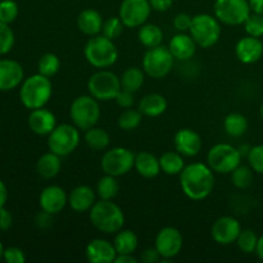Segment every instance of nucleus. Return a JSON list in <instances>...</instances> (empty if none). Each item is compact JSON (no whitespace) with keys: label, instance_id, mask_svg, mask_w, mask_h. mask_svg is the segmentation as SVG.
Returning <instances> with one entry per match:
<instances>
[{"label":"nucleus","instance_id":"obj_1","mask_svg":"<svg viewBox=\"0 0 263 263\" xmlns=\"http://www.w3.org/2000/svg\"><path fill=\"white\" fill-rule=\"evenodd\" d=\"M180 186L189 199H205L215 189V172L200 162L187 164L180 174Z\"/></svg>","mask_w":263,"mask_h":263},{"label":"nucleus","instance_id":"obj_2","mask_svg":"<svg viewBox=\"0 0 263 263\" xmlns=\"http://www.w3.org/2000/svg\"><path fill=\"white\" fill-rule=\"evenodd\" d=\"M53 94L50 79L41 73L32 74L23 80L20 90V99L27 109H37L45 107Z\"/></svg>","mask_w":263,"mask_h":263},{"label":"nucleus","instance_id":"obj_3","mask_svg":"<svg viewBox=\"0 0 263 263\" xmlns=\"http://www.w3.org/2000/svg\"><path fill=\"white\" fill-rule=\"evenodd\" d=\"M90 221L102 233L116 234L125 225V215L115 202L100 199L90 210Z\"/></svg>","mask_w":263,"mask_h":263},{"label":"nucleus","instance_id":"obj_4","mask_svg":"<svg viewBox=\"0 0 263 263\" xmlns=\"http://www.w3.org/2000/svg\"><path fill=\"white\" fill-rule=\"evenodd\" d=\"M84 54L86 61L95 68H108L117 62L118 50L113 40L104 35H95L87 40Z\"/></svg>","mask_w":263,"mask_h":263},{"label":"nucleus","instance_id":"obj_5","mask_svg":"<svg viewBox=\"0 0 263 263\" xmlns=\"http://www.w3.org/2000/svg\"><path fill=\"white\" fill-rule=\"evenodd\" d=\"M99 100L91 95H81L72 102L69 115L79 130L86 131L94 127L100 118Z\"/></svg>","mask_w":263,"mask_h":263},{"label":"nucleus","instance_id":"obj_6","mask_svg":"<svg viewBox=\"0 0 263 263\" xmlns=\"http://www.w3.org/2000/svg\"><path fill=\"white\" fill-rule=\"evenodd\" d=\"M189 31L198 46L204 49L212 48L220 40V21L215 15L205 14V13L197 14L193 17Z\"/></svg>","mask_w":263,"mask_h":263},{"label":"nucleus","instance_id":"obj_7","mask_svg":"<svg viewBox=\"0 0 263 263\" xmlns=\"http://www.w3.org/2000/svg\"><path fill=\"white\" fill-rule=\"evenodd\" d=\"M87 90L95 99L108 102L116 99L118 92L122 90V85L117 74L107 69H100L90 76L87 81Z\"/></svg>","mask_w":263,"mask_h":263},{"label":"nucleus","instance_id":"obj_8","mask_svg":"<svg viewBox=\"0 0 263 263\" xmlns=\"http://www.w3.org/2000/svg\"><path fill=\"white\" fill-rule=\"evenodd\" d=\"M208 166L217 174H231L241 162V152L230 144H216L207 154Z\"/></svg>","mask_w":263,"mask_h":263},{"label":"nucleus","instance_id":"obj_9","mask_svg":"<svg viewBox=\"0 0 263 263\" xmlns=\"http://www.w3.org/2000/svg\"><path fill=\"white\" fill-rule=\"evenodd\" d=\"M80 144V131L76 126L62 123L55 126L48 135V146L50 152L59 157L69 156Z\"/></svg>","mask_w":263,"mask_h":263},{"label":"nucleus","instance_id":"obj_10","mask_svg":"<svg viewBox=\"0 0 263 263\" xmlns=\"http://www.w3.org/2000/svg\"><path fill=\"white\" fill-rule=\"evenodd\" d=\"M213 13L220 22L229 26L244 25L252 9L248 0H216Z\"/></svg>","mask_w":263,"mask_h":263},{"label":"nucleus","instance_id":"obj_11","mask_svg":"<svg viewBox=\"0 0 263 263\" xmlns=\"http://www.w3.org/2000/svg\"><path fill=\"white\" fill-rule=\"evenodd\" d=\"M174 55L166 46H156L146 50L143 58V71L152 79H163L174 67Z\"/></svg>","mask_w":263,"mask_h":263},{"label":"nucleus","instance_id":"obj_12","mask_svg":"<svg viewBox=\"0 0 263 263\" xmlns=\"http://www.w3.org/2000/svg\"><path fill=\"white\" fill-rule=\"evenodd\" d=\"M135 164V154L133 151L122 146L112 148L107 151L103 156L100 166L103 172L110 176H123L133 170Z\"/></svg>","mask_w":263,"mask_h":263},{"label":"nucleus","instance_id":"obj_13","mask_svg":"<svg viewBox=\"0 0 263 263\" xmlns=\"http://www.w3.org/2000/svg\"><path fill=\"white\" fill-rule=\"evenodd\" d=\"M152 7L149 0H123L120 7L121 21L125 27H140L148 21Z\"/></svg>","mask_w":263,"mask_h":263},{"label":"nucleus","instance_id":"obj_14","mask_svg":"<svg viewBox=\"0 0 263 263\" xmlns=\"http://www.w3.org/2000/svg\"><path fill=\"white\" fill-rule=\"evenodd\" d=\"M184 239L176 228L167 226L159 230L156 236V249L163 259H172L181 252Z\"/></svg>","mask_w":263,"mask_h":263},{"label":"nucleus","instance_id":"obj_15","mask_svg":"<svg viewBox=\"0 0 263 263\" xmlns=\"http://www.w3.org/2000/svg\"><path fill=\"white\" fill-rule=\"evenodd\" d=\"M241 231L240 222L231 216H223L220 217L212 225L211 235L216 243L221 246H230L236 243L239 234Z\"/></svg>","mask_w":263,"mask_h":263},{"label":"nucleus","instance_id":"obj_16","mask_svg":"<svg viewBox=\"0 0 263 263\" xmlns=\"http://www.w3.org/2000/svg\"><path fill=\"white\" fill-rule=\"evenodd\" d=\"M39 203H40L41 211H45L53 216L58 215L68 203V195L61 186L50 185L41 192Z\"/></svg>","mask_w":263,"mask_h":263},{"label":"nucleus","instance_id":"obj_17","mask_svg":"<svg viewBox=\"0 0 263 263\" xmlns=\"http://www.w3.org/2000/svg\"><path fill=\"white\" fill-rule=\"evenodd\" d=\"M25 79L22 66L13 59L0 61V91H9L20 86Z\"/></svg>","mask_w":263,"mask_h":263},{"label":"nucleus","instance_id":"obj_18","mask_svg":"<svg viewBox=\"0 0 263 263\" xmlns=\"http://www.w3.org/2000/svg\"><path fill=\"white\" fill-rule=\"evenodd\" d=\"M175 148L184 157H195L202 149V138L192 128H181L175 134Z\"/></svg>","mask_w":263,"mask_h":263},{"label":"nucleus","instance_id":"obj_19","mask_svg":"<svg viewBox=\"0 0 263 263\" xmlns=\"http://www.w3.org/2000/svg\"><path fill=\"white\" fill-rule=\"evenodd\" d=\"M235 54L239 61L244 64H253L263 55V43L259 37L247 36L236 43Z\"/></svg>","mask_w":263,"mask_h":263},{"label":"nucleus","instance_id":"obj_20","mask_svg":"<svg viewBox=\"0 0 263 263\" xmlns=\"http://www.w3.org/2000/svg\"><path fill=\"white\" fill-rule=\"evenodd\" d=\"M87 261L91 263H112L117 257L115 246L105 239H94L86 247Z\"/></svg>","mask_w":263,"mask_h":263},{"label":"nucleus","instance_id":"obj_21","mask_svg":"<svg viewBox=\"0 0 263 263\" xmlns=\"http://www.w3.org/2000/svg\"><path fill=\"white\" fill-rule=\"evenodd\" d=\"M28 126L36 135H49L57 126L55 116L44 107L32 109L28 116Z\"/></svg>","mask_w":263,"mask_h":263},{"label":"nucleus","instance_id":"obj_22","mask_svg":"<svg viewBox=\"0 0 263 263\" xmlns=\"http://www.w3.org/2000/svg\"><path fill=\"white\" fill-rule=\"evenodd\" d=\"M197 43L192 35H186L185 32L175 35L168 44L170 51L177 61H189L190 58H193L197 51Z\"/></svg>","mask_w":263,"mask_h":263},{"label":"nucleus","instance_id":"obj_23","mask_svg":"<svg viewBox=\"0 0 263 263\" xmlns=\"http://www.w3.org/2000/svg\"><path fill=\"white\" fill-rule=\"evenodd\" d=\"M95 203V192L87 185L76 186L68 194V204L74 212H86Z\"/></svg>","mask_w":263,"mask_h":263},{"label":"nucleus","instance_id":"obj_24","mask_svg":"<svg viewBox=\"0 0 263 263\" xmlns=\"http://www.w3.org/2000/svg\"><path fill=\"white\" fill-rule=\"evenodd\" d=\"M103 18L98 10L85 9L77 17V27L82 33L87 36L99 35L103 28Z\"/></svg>","mask_w":263,"mask_h":263},{"label":"nucleus","instance_id":"obj_25","mask_svg":"<svg viewBox=\"0 0 263 263\" xmlns=\"http://www.w3.org/2000/svg\"><path fill=\"white\" fill-rule=\"evenodd\" d=\"M134 167H135L136 172L145 179H153V177L158 176V174L161 172L159 158H157L154 154L149 153V152H140V153L135 154Z\"/></svg>","mask_w":263,"mask_h":263},{"label":"nucleus","instance_id":"obj_26","mask_svg":"<svg viewBox=\"0 0 263 263\" xmlns=\"http://www.w3.org/2000/svg\"><path fill=\"white\" fill-rule=\"evenodd\" d=\"M167 109V100L163 95L152 92L143 97L139 102V110L148 117H158Z\"/></svg>","mask_w":263,"mask_h":263},{"label":"nucleus","instance_id":"obj_27","mask_svg":"<svg viewBox=\"0 0 263 263\" xmlns=\"http://www.w3.org/2000/svg\"><path fill=\"white\" fill-rule=\"evenodd\" d=\"M61 157H59L58 154L53 153V152L43 154V156L39 158L37 163H36L37 174L40 175L43 179H54V177L61 172Z\"/></svg>","mask_w":263,"mask_h":263},{"label":"nucleus","instance_id":"obj_28","mask_svg":"<svg viewBox=\"0 0 263 263\" xmlns=\"http://www.w3.org/2000/svg\"><path fill=\"white\" fill-rule=\"evenodd\" d=\"M113 246L117 254H133L138 249L139 239L134 231L120 230L116 233Z\"/></svg>","mask_w":263,"mask_h":263},{"label":"nucleus","instance_id":"obj_29","mask_svg":"<svg viewBox=\"0 0 263 263\" xmlns=\"http://www.w3.org/2000/svg\"><path fill=\"white\" fill-rule=\"evenodd\" d=\"M138 37L139 41L145 48H156V46L162 45V41H163V31L157 25H152V23L146 25V23H144L143 26L139 27Z\"/></svg>","mask_w":263,"mask_h":263},{"label":"nucleus","instance_id":"obj_30","mask_svg":"<svg viewBox=\"0 0 263 263\" xmlns=\"http://www.w3.org/2000/svg\"><path fill=\"white\" fill-rule=\"evenodd\" d=\"M159 164H161V171L166 175L174 176V175H180L184 170L185 163L182 154L179 152H166L159 157Z\"/></svg>","mask_w":263,"mask_h":263},{"label":"nucleus","instance_id":"obj_31","mask_svg":"<svg viewBox=\"0 0 263 263\" xmlns=\"http://www.w3.org/2000/svg\"><path fill=\"white\" fill-rule=\"evenodd\" d=\"M223 128L231 138H240L248 130V120L241 113H230L223 121Z\"/></svg>","mask_w":263,"mask_h":263},{"label":"nucleus","instance_id":"obj_32","mask_svg":"<svg viewBox=\"0 0 263 263\" xmlns=\"http://www.w3.org/2000/svg\"><path fill=\"white\" fill-rule=\"evenodd\" d=\"M85 143L94 151H104L110 143V136L104 128L91 127L85 131Z\"/></svg>","mask_w":263,"mask_h":263},{"label":"nucleus","instance_id":"obj_33","mask_svg":"<svg viewBox=\"0 0 263 263\" xmlns=\"http://www.w3.org/2000/svg\"><path fill=\"white\" fill-rule=\"evenodd\" d=\"M120 79L122 89L131 92H136L141 89L144 84V72L143 69L138 68V67H128Z\"/></svg>","mask_w":263,"mask_h":263},{"label":"nucleus","instance_id":"obj_34","mask_svg":"<svg viewBox=\"0 0 263 263\" xmlns=\"http://www.w3.org/2000/svg\"><path fill=\"white\" fill-rule=\"evenodd\" d=\"M118 192H120V185L115 176L104 175L103 177H100L97 184V194L100 199L113 200L117 197Z\"/></svg>","mask_w":263,"mask_h":263},{"label":"nucleus","instance_id":"obj_35","mask_svg":"<svg viewBox=\"0 0 263 263\" xmlns=\"http://www.w3.org/2000/svg\"><path fill=\"white\" fill-rule=\"evenodd\" d=\"M141 120H143V113H141L140 110L127 108V109L123 110V112L118 116L117 123L118 127L122 128V130L131 131L139 127V125L141 123Z\"/></svg>","mask_w":263,"mask_h":263},{"label":"nucleus","instance_id":"obj_36","mask_svg":"<svg viewBox=\"0 0 263 263\" xmlns=\"http://www.w3.org/2000/svg\"><path fill=\"white\" fill-rule=\"evenodd\" d=\"M59 68H61V61L58 57L53 53H46L44 54L40 58L37 64L39 73L44 74L46 77H53L54 74L58 73Z\"/></svg>","mask_w":263,"mask_h":263},{"label":"nucleus","instance_id":"obj_37","mask_svg":"<svg viewBox=\"0 0 263 263\" xmlns=\"http://www.w3.org/2000/svg\"><path fill=\"white\" fill-rule=\"evenodd\" d=\"M253 170L247 166H238L231 172V182L238 189H247L253 182Z\"/></svg>","mask_w":263,"mask_h":263},{"label":"nucleus","instance_id":"obj_38","mask_svg":"<svg viewBox=\"0 0 263 263\" xmlns=\"http://www.w3.org/2000/svg\"><path fill=\"white\" fill-rule=\"evenodd\" d=\"M257 243H258V236H257L256 231L251 230V229L241 230L240 234H239L238 239H236L238 248L240 249L243 253H247V254H251L256 252Z\"/></svg>","mask_w":263,"mask_h":263},{"label":"nucleus","instance_id":"obj_39","mask_svg":"<svg viewBox=\"0 0 263 263\" xmlns=\"http://www.w3.org/2000/svg\"><path fill=\"white\" fill-rule=\"evenodd\" d=\"M123 22L121 21L120 17H112L108 18L104 23H103L102 32L103 35L107 36L110 40H116L117 37H120L121 33L123 32Z\"/></svg>","mask_w":263,"mask_h":263},{"label":"nucleus","instance_id":"obj_40","mask_svg":"<svg viewBox=\"0 0 263 263\" xmlns=\"http://www.w3.org/2000/svg\"><path fill=\"white\" fill-rule=\"evenodd\" d=\"M244 30L249 36L261 37L263 36V15L258 13H251L244 22Z\"/></svg>","mask_w":263,"mask_h":263},{"label":"nucleus","instance_id":"obj_41","mask_svg":"<svg viewBox=\"0 0 263 263\" xmlns=\"http://www.w3.org/2000/svg\"><path fill=\"white\" fill-rule=\"evenodd\" d=\"M14 45V32L8 23L0 22V55L12 50Z\"/></svg>","mask_w":263,"mask_h":263},{"label":"nucleus","instance_id":"obj_42","mask_svg":"<svg viewBox=\"0 0 263 263\" xmlns=\"http://www.w3.org/2000/svg\"><path fill=\"white\" fill-rule=\"evenodd\" d=\"M18 17V5L14 0H2L0 2V22L10 25Z\"/></svg>","mask_w":263,"mask_h":263},{"label":"nucleus","instance_id":"obj_43","mask_svg":"<svg viewBox=\"0 0 263 263\" xmlns=\"http://www.w3.org/2000/svg\"><path fill=\"white\" fill-rule=\"evenodd\" d=\"M248 162L256 174L263 175V144L253 146L248 152Z\"/></svg>","mask_w":263,"mask_h":263},{"label":"nucleus","instance_id":"obj_44","mask_svg":"<svg viewBox=\"0 0 263 263\" xmlns=\"http://www.w3.org/2000/svg\"><path fill=\"white\" fill-rule=\"evenodd\" d=\"M3 258L8 263H23L26 261V256L23 251L17 248V247H10V248L4 249Z\"/></svg>","mask_w":263,"mask_h":263},{"label":"nucleus","instance_id":"obj_45","mask_svg":"<svg viewBox=\"0 0 263 263\" xmlns=\"http://www.w3.org/2000/svg\"><path fill=\"white\" fill-rule=\"evenodd\" d=\"M192 21V15L186 14V13H179V14L174 18V26L177 31H180V32H185V31L190 30Z\"/></svg>","mask_w":263,"mask_h":263},{"label":"nucleus","instance_id":"obj_46","mask_svg":"<svg viewBox=\"0 0 263 263\" xmlns=\"http://www.w3.org/2000/svg\"><path fill=\"white\" fill-rule=\"evenodd\" d=\"M115 100L121 108L127 109V108H131L134 105V92L122 89L120 92H118V95L116 97Z\"/></svg>","mask_w":263,"mask_h":263},{"label":"nucleus","instance_id":"obj_47","mask_svg":"<svg viewBox=\"0 0 263 263\" xmlns=\"http://www.w3.org/2000/svg\"><path fill=\"white\" fill-rule=\"evenodd\" d=\"M13 225V217L8 210L4 207L0 208V230L5 231L8 229L12 228Z\"/></svg>","mask_w":263,"mask_h":263},{"label":"nucleus","instance_id":"obj_48","mask_svg":"<svg viewBox=\"0 0 263 263\" xmlns=\"http://www.w3.org/2000/svg\"><path fill=\"white\" fill-rule=\"evenodd\" d=\"M161 258H162V257L159 256V253H158V251H157V249H156V247H154V248L145 249V251H144L143 253H141V257H140V259L144 263L158 262Z\"/></svg>","mask_w":263,"mask_h":263},{"label":"nucleus","instance_id":"obj_49","mask_svg":"<svg viewBox=\"0 0 263 263\" xmlns=\"http://www.w3.org/2000/svg\"><path fill=\"white\" fill-rule=\"evenodd\" d=\"M152 9L157 12H167L174 4V0H149Z\"/></svg>","mask_w":263,"mask_h":263},{"label":"nucleus","instance_id":"obj_50","mask_svg":"<svg viewBox=\"0 0 263 263\" xmlns=\"http://www.w3.org/2000/svg\"><path fill=\"white\" fill-rule=\"evenodd\" d=\"M51 216L53 215H50V213L43 211V212H40L37 216H36V220H35L36 225L41 229L49 228V226L51 225Z\"/></svg>","mask_w":263,"mask_h":263},{"label":"nucleus","instance_id":"obj_51","mask_svg":"<svg viewBox=\"0 0 263 263\" xmlns=\"http://www.w3.org/2000/svg\"><path fill=\"white\" fill-rule=\"evenodd\" d=\"M139 259L135 258L133 254H117L115 263H138Z\"/></svg>","mask_w":263,"mask_h":263},{"label":"nucleus","instance_id":"obj_52","mask_svg":"<svg viewBox=\"0 0 263 263\" xmlns=\"http://www.w3.org/2000/svg\"><path fill=\"white\" fill-rule=\"evenodd\" d=\"M248 2L252 12L263 15V0H248Z\"/></svg>","mask_w":263,"mask_h":263},{"label":"nucleus","instance_id":"obj_53","mask_svg":"<svg viewBox=\"0 0 263 263\" xmlns=\"http://www.w3.org/2000/svg\"><path fill=\"white\" fill-rule=\"evenodd\" d=\"M8 200V190L7 186H5L4 182L0 180V208H3L5 205Z\"/></svg>","mask_w":263,"mask_h":263},{"label":"nucleus","instance_id":"obj_54","mask_svg":"<svg viewBox=\"0 0 263 263\" xmlns=\"http://www.w3.org/2000/svg\"><path fill=\"white\" fill-rule=\"evenodd\" d=\"M256 253L257 256L263 261V234L258 238V243H257V248H256Z\"/></svg>","mask_w":263,"mask_h":263},{"label":"nucleus","instance_id":"obj_55","mask_svg":"<svg viewBox=\"0 0 263 263\" xmlns=\"http://www.w3.org/2000/svg\"><path fill=\"white\" fill-rule=\"evenodd\" d=\"M3 254H4V248H3V244L2 241H0V259L3 258Z\"/></svg>","mask_w":263,"mask_h":263},{"label":"nucleus","instance_id":"obj_56","mask_svg":"<svg viewBox=\"0 0 263 263\" xmlns=\"http://www.w3.org/2000/svg\"><path fill=\"white\" fill-rule=\"evenodd\" d=\"M259 115H261V118L263 120V103H262L261 108H259Z\"/></svg>","mask_w":263,"mask_h":263}]
</instances>
